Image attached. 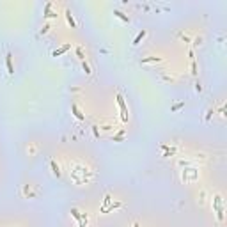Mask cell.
<instances>
[{
  "label": "cell",
  "instance_id": "obj_12",
  "mask_svg": "<svg viewBox=\"0 0 227 227\" xmlns=\"http://www.w3.org/2000/svg\"><path fill=\"white\" fill-rule=\"evenodd\" d=\"M162 149L165 151V154H163V156H172V154H176V149H174V147H169V146H162Z\"/></svg>",
  "mask_w": 227,
  "mask_h": 227
},
{
  "label": "cell",
  "instance_id": "obj_13",
  "mask_svg": "<svg viewBox=\"0 0 227 227\" xmlns=\"http://www.w3.org/2000/svg\"><path fill=\"white\" fill-rule=\"evenodd\" d=\"M114 14H116L117 18H121V20L124 21V23H130V18H128V16H126L124 13H121V11H114Z\"/></svg>",
  "mask_w": 227,
  "mask_h": 227
},
{
  "label": "cell",
  "instance_id": "obj_25",
  "mask_svg": "<svg viewBox=\"0 0 227 227\" xmlns=\"http://www.w3.org/2000/svg\"><path fill=\"white\" fill-rule=\"evenodd\" d=\"M94 137H96V139L99 137V131H98V126H94Z\"/></svg>",
  "mask_w": 227,
  "mask_h": 227
},
{
  "label": "cell",
  "instance_id": "obj_20",
  "mask_svg": "<svg viewBox=\"0 0 227 227\" xmlns=\"http://www.w3.org/2000/svg\"><path fill=\"white\" fill-rule=\"evenodd\" d=\"M213 114H215V112H213V108H209V110H208V114H206V121H209V119H211V116H213Z\"/></svg>",
  "mask_w": 227,
  "mask_h": 227
},
{
  "label": "cell",
  "instance_id": "obj_26",
  "mask_svg": "<svg viewBox=\"0 0 227 227\" xmlns=\"http://www.w3.org/2000/svg\"><path fill=\"white\" fill-rule=\"evenodd\" d=\"M131 227H139V223H137V222H135V223H133V225H131Z\"/></svg>",
  "mask_w": 227,
  "mask_h": 227
},
{
  "label": "cell",
  "instance_id": "obj_11",
  "mask_svg": "<svg viewBox=\"0 0 227 227\" xmlns=\"http://www.w3.org/2000/svg\"><path fill=\"white\" fill-rule=\"evenodd\" d=\"M188 55H190V59H192V75H193V76H197V64H195V59H193V52L190 50V53H188Z\"/></svg>",
  "mask_w": 227,
  "mask_h": 227
},
{
  "label": "cell",
  "instance_id": "obj_2",
  "mask_svg": "<svg viewBox=\"0 0 227 227\" xmlns=\"http://www.w3.org/2000/svg\"><path fill=\"white\" fill-rule=\"evenodd\" d=\"M213 208H215V211H216L218 222H222V220H223V208H222V195H220V193H216V195L213 197Z\"/></svg>",
  "mask_w": 227,
  "mask_h": 227
},
{
  "label": "cell",
  "instance_id": "obj_3",
  "mask_svg": "<svg viewBox=\"0 0 227 227\" xmlns=\"http://www.w3.org/2000/svg\"><path fill=\"white\" fill-rule=\"evenodd\" d=\"M197 176H199L197 169H186V170H183V179L185 181H195Z\"/></svg>",
  "mask_w": 227,
  "mask_h": 227
},
{
  "label": "cell",
  "instance_id": "obj_7",
  "mask_svg": "<svg viewBox=\"0 0 227 227\" xmlns=\"http://www.w3.org/2000/svg\"><path fill=\"white\" fill-rule=\"evenodd\" d=\"M6 66H7V73L13 75L14 73V67H13V59H11V53L6 55Z\"/></svg>",
  "mask_w": 227,
  "mask_h": 227
},
{
  "label": "cell",
  "instance_id": "obj_23",
  "mask_svg": "<svg viewBox=\"0 0 227 227\" xmlns=\"http://www.w3.org/2000/svg\"><path fill=\"white\" fill-rule=\"evenodd\" d=\"M179 37H181V39H183V41H185V43H190V37H186V36H185V34H181V36H179Z\"/></svg>",
  "mask_w": 227,
  "mask_h": 227
},
{
  "label": "cell",
  "instance_id": "obj_17",
  "mask_svg": "<svg viewBox=\"0 0 227 227\" xmlns=\"http://www.w3.org/2000/svg\"><path fill=\"white\" fill-rule=\"evenodd\" d=\"M71 215H73V218H75V220H78V222H80V211H78V209H75V208H73V209H71Z\"/></svg>",
  "mask_w": 227,
  "mask_h": 227
},
{
  "label": "cell",
  "instance_id": "obj_5",
  "mask_svg": "<svg viewBox=\"0 0 227 227\" xmlns=\"http://www.w3.org/2000/svg\"><path fill=\"white\" fill-rule=\"evenodd\" d=\"M66 20H67V25H69L71 29H76V21H75V18H73V14H71V11L69 9H66Z\"/></svg>",
  "mask_w": 227,
  "mask_h": 227
},
{
  "label": "cell",
  "instance_id": "obj_19",
  "mask_svg": "<svg viewBox=\"0 0 227 227\" xmlns=\"http://www.w3.org/2000/svg\"><path fill=\"white\" fill-rule=\"evenodd\" d=\"M82 67H83V71H85L87 75H90V67H89V66H87L85 62H82Z\"/></svg>",
  "mask_w": 227,
  "mask_h": 227
},
{
  "label": "cell",
  "instance_id": "obj_4",
  "mask_svg": "<svg viewBox=\"0 0 227 227\" xmlns=\"http://www.w3.org/2000/svg\"><path fill=\"white\" fill-rule=\"evenodd\" d=\"M71 112H73V116H75L78 121H85V116L82 114V110L76 106V103H71Z\"/></svg>",
  "mask_w": 227,
  "mask_h": 227
},
{
  "label": "cell",
  "instance_id": "obj_16",
  "mask_svg": "<svg viewBox=\"0 0 227 227\" xmlns=\"http://www.w3.org/2000/svg\"><path fill=\"white\" fill-rule=\"evenodd\" d=\"M123 137H124V130H121V131L116 135V137H114V142H121V140H123Z\"/></svg>",
  "mask_w": 227,
  "mask_h": 227
},
{
  "label": "cell",
  "instance_id": "obj_21",
  "mask_svg": "<svg viewBox=\"0 0 227 227\" xmlns=\"http://www.w3.org/2000/svg\"><path fill=\"white\" fill-rule=\"evenodd\" d=\"M195 90H197V92H202V85L199 82H195Z\"/></svg>",
  "mask_w": 227,
  "mask_h": 227
},
{
  "label": "cell",
  "instance_id": "obj_9",
  "mask_svg": "<svg viewBox=\"0 0 227 227\" xmlns=\"http://www.w3.org/2000/svg\"><path fill=\"white\" fill-rule=\"evenodd\" d=\"M50 167H52V172H53L57 177H60V169H59V165L55 163V160H52V162H50Z\"/></svg>",
  "mask_w": 227,
  "mask_h": 227
},
{
  "label": "cell",
  "instance_id": "obj_14",
  "mask_svg": "<svg viewBox=\"0 0 227 227\" xmlns=\"http://www.w3.org/2000/svg\"><path fill=\"white\" fill-rule=\"evenodd\" d=\"M146 34H147L146 30H142V32H139V36H137V37H135V41H133V44H135V46H137V44H139V43H140V41H142V39L146 37Z\"/></svg>",
  "mask_w": 227,
  "mask_h": 227
},
{
  "label": "cell",
  "instance_id": "obj_1",
  "mask_svg": "<svg viewBox=\"0 0 227 227\" xmlns=\"http://www.w3.org/2000/svg\"><path fill=\"white\" fill-rule=\"evenodd\" d=\"M116 99H117V105H119V110H121V121H123V123H128V106H126V101H124L123 94L119 92V94L116 96Z\"/></svg>",
  "mask_w": 227,
  "mask_h": 227
},
{
  "label": "cell",
  "instance_id": "obj_15",
  "mask_svg": "<svg viewBox=\"0 0 227 227\" xmlns=\"http://www.w3.org/2000/svg\"><path fill=\"white\" fill-rule=\"evenodd\" d=\"M116 208H121V202H114V204H110V206L103 211V213H108V211H112V209H116Z\"/></svg>",
  "mask_w": 227,
  "mask_h": 227
},
{
  "label": "cell",
  "instance_id": "obj_6",
  "mask_svg": "<svg viewBox=\"0 0 227 227\" xmlns=\"http://www.w3.org/2000/svg\"><path fill=\"white\" fill-rule=\"evenodd\" d=\"M69 48H71V44H69V43H66V44H64V46H60V48H57L55 52H52V57H59V55H62V53H66V52H67V50H69Z\"/></svg>",
  "mask_w": 227,
  "mask_h": 227
},
{
  "label": "cell",
  "instance_id": "obj_18",
  "mask_svg": "<svg viewBox=\"0 0 227 227\" xmlns=\"http://www.w3.org/2000/svg\"><path fill=\"white\" fill-rule=\"evenodd\" d=\"M183 106H185V103H177V105H174V106H172V112H177L179 108H183Z\"/></svg>",
  "mask_w": 227,
  "mask_h": 227
},
{
  "label": "cell",
  "instance_id": "obj_24",
  "mask_svg": "<svg viewBox=\"0 0 227 227\" xmlns=\"http://www.w3.org/2000/svg\"><path fill=\"white\" fill-rule=\"evenodd\" d=\"M48 30H50V25H44V27H43V34H46Z\"/></svg>",
  "mask_w": 227,
  "mask_h": 227
},
{
  "label": "cell",
  "instance_id": "obj_8",
  "mask_svg": "<svg viewBox=\"0 0 227 227\" xmlns=\"http://www.w3.org/2000/svg\"><path fill=\"white\" fill-rule=\"evenodd\" d=\"M110 204H112V197H110V195H108V193H106V195H105V200H103V206H101V208H99V211H101V213H103V211H105V209H106V208H108V206H110Z\"/></svg>",
  "mask_w": 227,
  "mask_h": 227
},
{
  "label": "cell",
  "instance_id": "obj_22",
  "mask_svg": "<svg viewBox=\"0 0 227 227\" xmlns=\"http://www.w3.org/2000/svg\"><path fill=\"white\" fill-rule=\"evenodd\" d=\"M76 55H78L80 59H83V50H82V48H76Z\"/></svg>",
  "mask_w": 227,
  "mask_h": 227
},
{
  "label": "cell",
  "instance_id": "obj_10",
  "mask_svg": "<svg viewBox=\"0 0 227 227\" xmlns=\"http://www.w3.org/2000/svg\"><path fill=\"white\" fill-rule=\"evenodd\" d=\"M162 60H163L162 57H146V59H142L140 62H142V64H147V62H162Z\"/></svg>",
  "mask_w": 227,
  "mask_h": 227
}]
</instances>
